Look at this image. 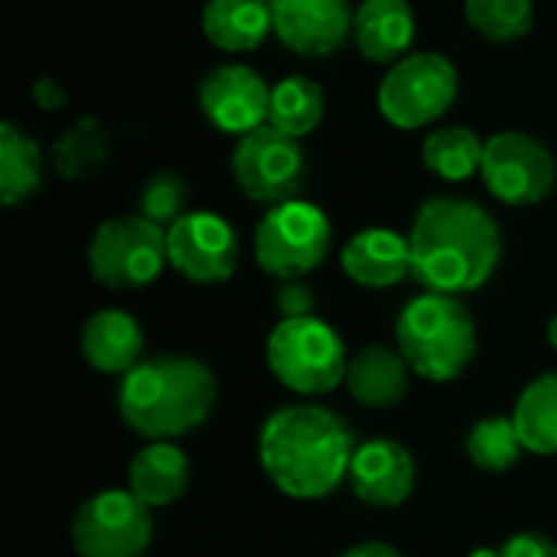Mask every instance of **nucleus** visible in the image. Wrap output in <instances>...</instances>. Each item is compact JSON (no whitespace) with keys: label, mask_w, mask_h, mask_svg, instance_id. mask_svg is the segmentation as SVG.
Instances as JSON below:
<instances>
[{"label":"nucleus","mask_w":557,"mask_h":557,"mask_svg":"<svg viewBox=\"0 0 557 557\" xmlns=\"http://www.w3.org/2000/svg\"><path fill=\"white\" fill-rule=\"evenodd\" d=\"M411 277L431 294L463 297L490 284L503 258L496 219L473 199L434 196L418 206L411 232Z\"/></svg>","instance_id":"nucleus-1"},{"label":"nucleus","mask_w":557,"mask_h":557,"mask_svg":"<svg viewBox=\"0 0 557 557\" xmlns=\"http://www.w3.org/2000/svg\"><path fill=\"white\" fill-rule=\"evenodd\" d=\"M349 424L323 405H287L268 414L258 434V463L271 486L290 499H326L349 480L356 457Z\"/></svg>","instance_id":"nucleus-2"},{"label":"nucleus","mask_w":557,"mask_h":557,"mask_svg":"<svg viewBox=\"0 0 557 557\" xmlns=\"http://www.w3.org/2000/svg\"><path fill=\"white\" fill-rule=\"evenodd\" d=\"M219 401L212 369L196 356L163 352L121 375L117 414L144 441H176L209 421Z\"/></svg>","instance_id":"nucleus-3"},{"label":"nucleus","mask_w":557,"mask_h":557,"mask_svg":"<svg viewBox=\"0 0 557 557\" xmlns=\"http://www.w3.org/2000/svg\"><path fill=\"white\" fill-rule=\"evenodd\" d=\"M476 323L470 307L450 294H431L408 300L395 323V346L408 359L411 372L424 382H454L476 359Z\"/></svg>","instance_id":"nucleus-4"},{"label":"nucleus","mask_w":557,"mask_h":557,"mask_svg":"<svg viewBox=\"0 0 557 557\" xmlns=\"http://www.w3.org/2000/svg\"><path fill=\"white\" fill-rule=\"evenodd\" d=\"M268 369L294 395H330L346 385V343L320 317L281 320L268 336Z\"/></svg>","instance_id":"nucleus-5"},{"label":"nucleus","mask_w":557,"mask_h":557,"mask_svg":"<svg viewBox=\"0 0 557 557\" xmlns=\"http://www.w3.org/2000/svg\"><path fill=\"white\" fill-rule=\"evenodd\" d=\"M333 248V225L326 212L307 199L271 206L255 228V258L264 274L277 281H300L317 271Z\"/></svg>","instance_id":"nucleus-6"},{"label":"nucleus","mask_w":557,"mask_h":557,"mask_svg":"<svg viewBox=\"0 0 557 557\" xmlns=\"http://www.w3.org/2000/svg\"><path fill=\"white\" fill-rule=\"evenodd\" d=\"M166 264V228L140 212L101 222L88 242V271L108 290H140L153 284Z\"/></svg>","instance_id":"nucleus-7"},{"label":"nucleus","mask_w":557,"mask_h":557,"mask_svg":"<svg viewBox=\"0 0 557 557\" xmlns=\"http://www.w3.org/2000/svg\"><path fill=\"white\" fill-rule=\"evenodd\" d=\"M457 65L441 52H408L379 85V111L398 131L437 124L457 101Z\"/></svg>","instance_id":"nucleus-8"},{"label":"nucleus","mask_w":557,"mask_h":557,"mask_svg":"<svg viewBox=\"0 0 557 557\" xmlns=\"http://www.w3.org/2000/svg\"><path fill=\"white\" fill-rule=\"evenodd\" d=\"M78 557H144L153 542V509L131 490H104L78 506L69 529Z\"/></svg>","instance_id":"nucleus-9"},{"label":"nucleus","mask_w":557,"mask_h":557,"mask_svg":"<svg viewBox=\"0 0 557 557\" xmlns=\"http://www.w3.org/2000/svg\"><path fill=\"white\" fill-rule=\"evenodd\" d=\"M232 176L251 202L271 209L300 199L307 180V153L297 137L261 124L258 131L238 137L232 153Z\"/></svg>","instance_id":"nucleus-10"},{"label":"nucleus","mask_w":557,"mask_h":557,"mask_svg":"<svg viewBox=\"0 0 557 557\" xmlns=\"http://www.w3.org/2000/svg\"><path fill=\"white\" fill-rule=\"evenodd\" d=\"M483 186L503 206L525 209L552 196L557 180L555 153L532 134L499 131L483 147Z\"/></svg>","instance_id":"nucleus-11"},{"label":"nucleus","mask_w":557,"mask_h":557,"mask_svg":"<svg viewBox=\"0 0 557 557\" xmlns=\"http://www.w3.org/2000/svg\"><path fill=\"white\" fill-rule=\"evenodd\" d=\"M170 268L193 284H222L238 268V235L215 212H186L166 228Z\"/></svg>","instance_id":"nucleus-12"},{"label":"nucleus","mask_w":557,"mask_h":557,"mask_svg":"<svg viewBox=\"0 0 557 557\" xmlns=\"http://www.w3.org/2000/svg\"><path fill=\"white\" fill-rule=\"evenodd\" d=\"M271 85L251 65H219L199 82V111L206 121L232 137H245L268 124Z\"/></svg>","instance_id":"nucleus-13"},{"label":"nucleus","mask_w":557,"mask_h":557,"mask_svg":"<svg viewBox=\"0 0 557 557\" xmlns=\"http://www.w3.org/2000/svg\"><path fill=\"white\" fill-rule=\"evenodd\" d=\"M268 7L274 36L297 55L326 59L352 36L349 0H268Z\"/></svg>","instance_id":"nucleus-14"},{"label":"nucleus","mask_w":557,"mask_h":557,"mask_svg":"<svg viewBox=\"0 0 557 557\" xmlns=\"http://www.w3.org/2000/svg\"><path fill=\"white\" fill-rule=\"evenodd\" d=\"M352 493L375 509H398L411 499L418 486V467L405 444L375 437L356 447L349 467Z\"/></svg>","instance_id":"nucleus-15"},{"label":"nucleus","mask_w":557,"mask_h":557,"mask_svg":"<svg viewBox=\"0 0 557 557\" xmlns=\"http://www.w3.org/2000/svg\"><path fill=\"white\" fill-rule=\"evenodd\" d=\"M343 271L352 284L369 287V290H388L411 277V245L408 235H398L392 228L372 225L356 232L343 255Z\"/></svg>","instance_id":"nucleus-16"},{"label":"nucleus","mask_w":557,"mask_h":557,"mask_svg":"<svg viewBox=\"0 0 557 557\" xmlns=\"http://www.w3.org/2000/svg\"><path fill=\"white\" fill-rule=\"evenodd\" d=\"M418 36V20L408 0H362L352 23V39L362 59L375 65L401 62Z\"/></svg>","instance_id":"nucleus-17"},{"label":"nucleus","mask_w":557,"mask_h":557,"mask_svg":"<svg viewBox=\"0 0 557 557\" xmlns=\"http://www.w3.org/2000/svg\"><path fill=\"white\" fill-rule=\"evenodd\" d=\"M82 356L101 375H127L144 362V330L127 310L108 307L85 320L82 326Z\"/></svg>","instance_id":"nucleus-18"},{"label":"nucleus","mask_w":557,"mask_h":557,"mask_svg":"<svg viewBox=\"0 0 557 557\" xmlns=\"http://www.w3.org/2000/svg\"><path fill=\"white\" fill-rule=\"evenodd\" d=\"M411 375L414 372L398 346L392 349L385 343H372L356 356H349L346 388L366 408H395L405 401L411 388Z\"/></svg>","instance_id":"nucleus-19"},{"label":"nucleus","mask_w":557,"mask_h":557,"mask_svg":"<svg viewBox=\"0 0 557 557\" xmlns=\"http://www.w3.org/2000/svg\"><path fill=\"white\" fill-rule=\"evenodd\" d=\"M193 480L189 457L173 441H150L127 467V490L150 509L173 506L186 496Z\"/></svg>","instance_id":"nucleus-20"},{"label":"nucleus","mask_w":557,"mask_h":557,"mask_svg":"<svg viewBox=\"0 0 557 557\" xmlns=\"http://www.w3.org/2000/svg\"><path fill=\"white\" fill-rule=\"evenodd\" d=\"M274 33L268 0H209L202 36L222 52H251Z\"/></svg>","instance_id":"nucleus-21"},{"label":"nucleus","mask_w":557,"mask_h":557,"mask_svg":"<svg viewBox=\"0 0 557 557\" xmlns=\"http://www.w3.org/2000/svg\"><path fill=\"white\" fill-rule=\"evenodd\" d=\"M512 424L525 454L557 457V372L535 375L512 408Z\"/></svg>","instance_id":"nucleus-22"},{"label":"nucleus","mask_w":557,"mask_h":557,"mask_svg":"<svg viewBox=\"0 0 557 557\" xmlns=\"http://www.w3.org/2000/svg\"><path fill=\"white\" fill-rule=\"evenodd\" d=\"M42 186V150L13 121L0 124V202L20 206Z\"/></svg>","instance_id":"nucleus-23"},{"label":"nucleus","mask_w":557,"mask_h":557,"mask_svg":"<svg viewBox=\"0 0 557 557\" xmlns=\"http://www.w3.org/2000/svg\"><path fill=\"white\" fill-rule=\"evenodd\" d=\"M326 111L323 88L307 78V75H287L277 85H271V108H268V124L290 134V137H307L320 127Z\"/></svg>","instance_id":"nucleus-24"},{"label":"nucleus","mask_w":557,"mask_h":557,"mask_svg":"<svg viewBox=\"0 0 557 557\" xmlns=\"http://www.w3.org/2000/svg\"><path fill=\"white\" fill-rule=\"evenodd\" d=\"M483 147H486V140H480L476 131H470L463 124H450V127H434L424 137L421 157L434 176H441L447 183H463L480 173Z\"/></svg>","instance_id":"nucleus-25"},{"label":"nucleus","mask_w":557,"mask_h":557,"mask_svg":"<svg viewBox=\"0 0 557 557\" xmlns=\"http://www.w3.org/2000/svg\"><path fill=\"white\" fill-rule=\"evenodd\" d=\"M104 163H108V131L91 114L78 117L52 144V166L69 183L91 180Z\"/></svg>","instance_id":"nucleus-26"},{"label":"nucleus","mask_w":557,"mask_h":557,"mask_svg":"<svg viewBox=\"0 0 557 557\" xmlns=\"http://www.w3.org/2000/svg\"><path fill=\"white\" fill-rule=\"evenodd\" d=\"M525 447L512 418H480L467 434V457L486 473H506L522 460Z\"/></svg>","instance_id":"nucleus-27"},{"label":"nucleus","mask_w":557,"mask_h":557,"mask_svg":"<svg viewBox=\"0 0 557 557\" xmlns=\"http://www.w3.org/2000/svg\"><path fill=\"white\" fill-rule=\"evenodd\" d=\"M463 16L490 42H516L535 26L532 0H463Z\"/></svg>","instance_id":"nucleus-28"},{"label":"nucleus","mask_w":557,"mask_h":557,"mask_svg":"<svg viewBox=\"0 0 557 557\" xmlns=\"http://www.w3.org/2000/svg\"><path fill=\"white\" fill-rule=\"evenodd\" d=\"M186 202H189V189L176 173H153L140 189V215L163 228H170L176 219L189 212Z\"/></svg>","instance_id":"nucleus-29"},{"label":"nucleus","mask_w":557,"mask_h":557,"mask_svg":"<svg viewBox=\"0 0 557 557\" xmlns=\"http://www.w3.org/2000/svg\"><path fill=\"white\" fill-rule=\"evenodd\" d=\"M277 313L281 320H297V317H313L317 307V294L304 284V281H281L277 290Z\"/></svg>","instance_id":"nucleus-30"},{"label":"nucleus","mask_w":557,"mask_h":557,"mask_svg":"<svg viewBox=\"0 0 557 557\" xmlns=\"http://www.w3.org/2000/svg\"><path fill=\"white\" fill-rule=\"evenodd\" d=\"M503 557H557V542L545 532H516L503 542Z\"/></svg>","instance_id":"nucleus-31"},{"label":"nucleus","mask_w":557,"mask_h":557,"mask_svg":"<svg viewBox=\"0 0 557 557\" xmlns=\"http://www.w3.org/2000/svg\"><path fill=\"white\" fill-rule=\"evenodd\" d=\"M33 98L42 111H55L65 104V88L52 78V75H42L36 85H33Z\"/></svg>","instance_id":"nucleus-32"},{"label":"nucleus","mask_w":557,"mask_h":557,"mask_svg":"<svg viewBox=\"0 0 557 557\" xmlns=\"http://www.w3.org/2000/svg\"><path fill=\"white\" fill-rule=\"evenodd\" d=\"M343 557H401L398 548L385 545V542H362V545H352Z\"/></svg>","instance_id":"nucleus-33"},{"label":"nucleus","mask_w":557,"mask_h":557,"mask_svg":"<svg viewBox=\"0 0 557 557\" xmlns=\"http://www.w3.org/2000/svg\"><path fill=\"white\" fill-rule=\"evenodd\" d=\"M467 557H503L499 548H476V552H470Z\"/></svg>","instance_id":"nucleus-34"},{"label":"nucleus","mask_w":557,"mask_h":557,"mask_svg":"<svg viewBox=\"0 0 557 557\" xmlns=\"http://www.w3.org/2000/svg\"><path fill=\"white\" fill-rule=\"evenodd\" d=\"M548 343H552V349L557 352V313L552 317V323H548Z\"/></svg>","instance_id":"nucleus-35"}]
</instances>
